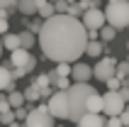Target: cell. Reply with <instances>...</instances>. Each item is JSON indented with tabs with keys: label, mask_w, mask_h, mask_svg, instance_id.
<instances>
[{
	"label": "cell",
	"mask_w": 129,
	"mask_h": 127,
	"mask_svg": "<svg viewBox=\"0 0 129 127\" xmlns=\"http://www.w3.org/2000/svg\"><path fill=\"white\" fill-rule=\"evenodd\" d=\"M37 42L44 51V59L54 64H76L88 47V29L78 17L54 15L42 22Z\"/></svg>",
	"instance_id": "6da1fadb"
},
{
	"label": "cell",
	"mask_w": 129,
	"mask_h": 127,
	"mask_svg": "<svg viewBox=\"0 0 129 127\" xmlns=\"http://www.w3.org/2000/svg\"><path fill=\"white\" fill-rule=\"evenodd\" d=\"M68 120L71 122H78L83 115L88 113L85 110V100L90 93H95L93 86L88 83H71V88H68Z\"/></svg>",
	"instance_id": "7a4b0ae2"
},
{
	"label": "cell",
	"mask_w": 129,
	"mask_h": 127,
	"mask_svg": "<svg viewBox=\"0 0 129 127\" xmlns=\"http://www.w3.org/2000/svg\"><path fill=\"white\" fill-rule=\"evenodd\" d=\"M105 22L115 29L129 27V0H115L105 7Z\"/></svg>",
	"instance_id": "3957f363"
},
{
	"label": "cell",
	"mask_w": 129,
	"mask_h": 127,
	"mask_svg": "<svg viewBox=\"0 0 129 127\" xmlns=\"http://www.w3.org/2000/svg\"><path fill=\"white\" fill-rule=\"evenodd\" d=\"M54 115L49 113L46 105H37L27 113V120H24V127H54Z\"/></svg>",
	"instance_id": "277c9868"
},
{
	"label": "cell",
	"mask_w": 129,
	"mask_h": 127,
	"mask_svg": "<svg viewBox=\"0 0 129 127\" xmlns=\"http://www.w3.org/2000/svg\"><path fill=\"white\" fill-rule=\"evenodd\" d=\"M46 108L54 115V120H68V93L66 91H54V95L49 98Z\"/></svg>",
	"instance_id": "5b68a950"
},
{
	"label": "cell",
	"mask_w": 129,
	"mask_h": 127,
	"mask_svg": "<svg viewBox=\"0 0 129 127\" xmlns=\"http://www.w3.org/2000/svg\"><path fill=\"white\" fill-rule=\"evenodd\" d=\"M102 100H105L102 113L107 115V117H117V115H122L124 108H127V103H124V98H122V93H119V91H107L105 95H102Z\"/></svg>",
	"instance_id": "8992f818"
},
{
	"label": "cell",
	"mask_w": 129,
	"mask_h": 127,
	"mask_svg": "<svg viewBox=\"0 0 129 127\" xmlns=\"http://www.w3.org/2000/svg\"><path fill=\"white\" fill-rule=\"evenodd\" d=\"M115 69H117V59H112V56H105V59H100V61L93 66V76L98 78V81H107V78H112L115 76Z\"/></svg>",
	"instance_id": "52a82bcc"
},
{
	"label": "cell",
	"mask_w": 129,
	"mask_h": 127,
	"mask_svg": "<svg viewBox=\"0 0 129 127\" xmlns=\"http://www.w3.org/2000/svg\"><path fill=\"white\" fill-rule=\"evenodd\" d=\"M80 22L85 25V29H95V32H98V29L105 25V10H100V7H90V10L83 12Z\"/></svg>",
	"instance_id": "ba28073f"
},
{
	"label": "cell",
	"mask_w": 129,
	"mask_h": 127,
	"mask_svg": "<svg viewBox=\"0 0 129 127\" xmlns=\"http://www.w3.org/2000/svg\"><path fill=\"white\" fill-rule=\"evenodd\" d=\"M71 78H73V83H88L93 78V69L83 61H76L71 66Z\"/></svg>",
	"instance_id": "9c48e42d"
},
{
	"label": "cell",
	"mask_w": 129,
	"mask_h": 127,
	"mask_svg": "<svg viewBox=\"0 0 129 127\" xmlns=\"http://www.w3.org/2000/svg\"><path fill=\"white\" fill-rule=\"evenodd\" d=\"M76 127H105V122H102L100 113H85L78 122H76Z\"/></svg>",
	"instance_id": "30bf717a"
},
{
	"label": "cell",
	"mask_w": 129,
	"mask_h": 127,
	"mask_svg": "<svg viewBox=\"0 0 129 127\" xmlns=\"http://www.w3.org/2000/svg\"><path fill=\"white\" fill-rule=\"evenodd\" d=\"M29 56H32V54H29V49H15V51H10V66H12V69H17V66H24V64L29 61Z\"/></svg>",
	"instance_id": "8fae6325"
},
{
	"label": "cell",
	"mask_w": 129,
	"mask_h": 127,
	"mask_svg": "<svg viewBox=\"0 0 129 127\" xmlns=\"http://www.w3.org/2000/svg\"><path fill=\"white\" fill-rule=\"evenodd\" d=\"M102 108H105L102 95H100L98 91L90 93V95H88V100H85V110H88V113H102Z\"/></svg>",
	"instance_id": "7c38bea8"
},
{
	"label": "cell",
	"mask_w": 129,
	"mask_h": 127,
	"mask_svg": "<svg viewBox=\"0 0 129 127\" xmlns=\"http://www.w3.org/2000/svg\"><path fill=\"white\" fill-rule=\"evenodd\" d=\"M46 76H49V83L54 86L56 91H68V88H71V81H68V76H58L56 71H49Z\"/></svg>",
	"instance_id": "4fadbf2b"
},
{
	"label": "cell",
	"mask_w": 129,
	"mask_h": 127,
	"mask_svg": "<svg viewBox=\"0 0 129 127\" xmlns=\"http://www.w3.org/2000/svg\"><path fill=\"white\" fill-rule=\"evenodd\" d=\"M3 91H15V78H12V73L7 71V66H0V93Z\"/></svg>",
	"instance_id": "5bb4252c"
},
{
	"label": "cell",
	"mask_w": 129,
	"mask_h": 127,
	"mask_svg": "<svg viewBox=\"0 0 129 127\" xmlns=\"http://www.w3.org/2000/svg\"><path fill=\"white\" fill-rule=\"evenodd\" d=\"M37 15H39L42 20H49V17H54V15H56V7H54V3H51V0H39V5H37Z\"/></svg>",
	"instance_id": "9a60e30c"
},
{
	"label": "cell",
	"mask_w": 129,
	"mask_h": 127,
	"mask_svg": "<svg viewBox=\"0 0 129 127\" xmlns=\"http://www.w3.org/2000/svg\"><path fill=\"white\" fill-rule=\"evenodd\" d=\"M37 5H39V0H17V10H20V15H24V17L37 15Z\"/></svg>",
	"instance_id": "2e32d148"
},
{
	"label": "cell",
	"mask_w": 129,
	"mask_h": 127,
	"mask_svg": "<svg viewBox=\"0 0 129 127\" xmlns=\"http://www.w3.org/2000/svg\"><path fill=\"white\" fill-rule=\"evenodd\" d=\"M98 34H100V42H102V44H110V42L117 37V29H115V27H110L107 22H105V25L98 29Z\"/></svg>",
	"instance_id": "e0dca14e"
},
{
	"label": "cell",
	"mask_w": 129,
	"mask_h": 127,
	"mask_svg": "<svg viewBox=\"0 0 129 127\" xmlns=\"http://www.w3.org/2000/svg\"><path fill=\"white\" fill-rule=\"evenodd\" d=\"M3 49H7V51L20 49V34H10V32H7V34L3 37Z\"/></svg>",
	"instance_id": "ac0fdd59"
},
{
	"label": "cell",
	"mask_w": 129,
	"mask_h": 127,
	"mask_svg": "<svg viewBox=\"0 0 129 127\" xmlns=\"http://www.w3.org/2000/svg\"><path fill=\"white\" fill-rule=\"evenodd\" d=\"M85 54H88V56H95V59H98V56L102 54V42H100V39H88Z\"/></svg>",
	"instance_id": "d6986e66"
},
{
	"label": "cell",
	"mask_w": 129,
	"mask_h": 127,
	"mask_svg": "<svg viewBox=\"0 0 129 127\" xmlns=\"http://www.w3.org/2000/svg\"><path fill=\"white\" fill-rule=\"evenodd\" d=\"M37 44V37H34V32H20V47L22 49H32V47H34Z\"/></svg>",
	"instance_id": "ffe728a7"
},
{
	"label": "cell",
	"mask_w": 129,
	"mask_h": 127,
	"mask_svg": "<svg viewBox=\"0 0 129 127\" xmlns=\"http://www.w3.org/2000/svg\"><path fill=\"white\" fill-rule=\"evenodd\" d=\"M22 93H24V103H37V100L42 98V91L37 88V83L27 86V91H22Z\"/></svg>",
	"instance_id": "44dd1931"
},
{
	"label": "cell",
	"mask_w": 129,
	"mask_h": 127,
	"mask_svg": "<svg viewBox=\"0 0 129 127\" xmlns=\"http://www.w3.org/2000/svg\"><path fill=\"white\" fill-rule=\"evenodd\" d=\"M7 103H10L12 108L24 105V93H22V91H10V93H7Z\"/></svg>",
	"instance_id": "7402d4cb"
},
{
	"label": "cell",
	"mask_w": 129,
	"mask_h": 127,
	"mask_svg": "<svg viewBox=\"0 0 129 127\" xmlns=\"http://www.w3.org/2000/svg\"><path fill=\"white\" fill-rule=\"evenodd\" d=\"M115 76L117 78H127L129 76V61H117V69H115Z\"/></svg>",
	"instance_id": "603a6c76"
},
{
	"label": "cell",
	"mask_w": 129,
	"mask_h": 127,
	"mask_svg": "<svg viewBox=\"0 0 129 127\" xmlns=\"http://www.w3.org/2000/svg\"><path fill=\"white\" fill-rule=\"evenodd\" d=\"M71 66H73V64H56L54 71H56L58 76H68V78H71Z\"/></svg>",
	"instance_id": "cb8c5ba5"
},
{
	"label": "cell",
	"mask_w": 129,
	"mask_h": 127,
	"mask_svg": "<svg viewBox=\"0 0 129 127\" xmlns=\"http://www.w3.org/2000/svg\"><path fill=\"white\" fill-rule=\"evenodd\" d=\"M105 86H107L110 91H119V88H122V78L112 76V78H107V81H105Z\"/></svg>",
	"instance_id": "d4e9b609"
},
{
	"label": "cell",
	"mask_w": 129,
	"mask_h": 127,
	"mask_svg": "<svg viewBox=\"0 0 129 127\" xmlns=\"http://www.w3.org/2000/svg\"><path fill=\"white\" fill-rule=\"evenodd\" d=\"M54 7H56V15H66V10H68V0H54Z\"/></svg>",
	"instance_id": "484cf974"
},
{
	"label": "cell",
	"mask_w": 129,
	"mask_h": 127,
	"mask_svg": "<svg viewBox=\"0 0 129 127\" xmlns=\"http://www.w3.org/2000/svg\"><path fill=\"white\" fill-rule=\"evenodd\" d=\"M66 15H71V17H83V10H80V5L76 3V5H68V10H66Z\"/></svg>",
	"instance_id": "4316f807"
},
{
	"label": "cell",
	"mask_w": 129,
	"mask_h": 127,
	"mask_svg": "<svg viewBox=\"0 0 129 127\" xmlns=\"http://www.w3.org/2000/svg\"><path fill=\"white\" fill-rule=\"evenodd\" d=\"M27 113H29V110H27L24 105L15 108V120H22V122H24V120H27Z\"/></svg>",
	"instance_id": "83f0119b"
},
{
	"label": "cell",
	"mask_w": 129,
	"mask_h": 127,
	"mask_svg": "<svg viewBox=\"0 0 129 127\" xmlns=\"http://www.w3.org/2000/svg\"><path fill=\"white\" fill-rule=\"evenodd\" d=\"M10 73H12V78H15V81H17V78H24V76H27V73H29V71L24 69V66H17V69H12V71H10Z\"/></svg>",
	"instance_id": "f1b7e54d"
},
{
	"label": "cell",
	"mask_w": 129,
	"mask_h": 127,
	"mask_svg": "<svg viewBox=\"0 0 129 127\" xmlns=\"http://www.w3.org/2000/svg\"><path fill=\"white\" fill-rule=\"evenodd\" d=\"M5 32H10V20L7 17H0V34H5Z\"/></svg>",
	"instance_id": "f546056e"
},
{
	"label": "cell",
	"mask_w": 129,
	"mask_h": 127,
	"mask_svg": "<svg viewBox=\"0 0 129 127\" xmlns=\"http://www.w3.org/2000/svg\"><path fill=\"white\" fill-rule=\"evenodd\" d=\"M105 127H122V120H119V115H117V117H110Z\"/></svg>",
	"instance_id": "4dcf8cb0"
},
{
	"label": "cell",
	"mask_w": 129,
	"mask_h": 127,
	"mask_svg": "<svg viewBox=\"0 0 129 127\" xmlns=\"http://www.w3.org/2000/svg\"><path fill=\"white\" fill-rule=\"evenodd\" d=\"M42 22L44 20H34L32 25H29V32H39V29H42Z\"/></svg>",
	"instance_id": "1f68e13d"
},
{
	"label": "cell",
	"mask_w": 129,
	"mask_h": 127,
	"mask_svg": "<svg viewBox=\"0 0 129 127\" xmlns=\"http://www.w3.org/2000/svg\"><path fill=\"white\" fill-rule=\"evenodd\" d=\"M34 66H37V59H34V56H29V61L24 64V69H27V71H34Z\"/></svg>",
	"instance_id": "d6a6232c"
},
{
	"label": "cell",
	"mask_w": 129,
	"mask_h": 127,
	"mask_svg": "<svg viewBox=\"0 0 129 127\" xmlns=\"http://www.w3.org/2000/svg\"><path fill=\"white\" fill-rule=\"evenodd\" d=\"M119 120H122V127H129V113H127V110L119 115Z\"/></svg>",
	"instance_id": "836d02e7"
},
{
	"label": "cell",
	"mask_w": 129,
	"mask_h": 127,
	"mask_svg": "<svg viewBox=\"0 0 129 127\" xmlns=\"http://www.w3.org/2000/svg\"><path fill=\"white\" fill-rule=\"evenodd\" d=\"M17 5V0H0V7H12Z\"/></svg>",
	"instance_id": "e575fe53"
},
{
	"label": "cell",
	"mask_w": 129,
	"mask_h": 127,
	"mask_svg": "<svg viewBox=\"0 0 129 127\" xmlns=\"http://www.w3.org/2000/svg\"><path fill=\"white\" fill-rule=\"evenodd\" d=\"M119 93H122L124 103H129V88H124V86H122V88H119Z\"/></svg>",
	"instance_id": "d590c367"
},
{
	"label": "cell",
	"mask_w": 129,
	"mask_h": 127,
	"mask_svg": "<svg viewBox=\"0 0 129 127\" xmlns=\"http://www.w3.org/2000/svg\"><path fill=\"white\" fill-rule=\"evenodd\" d=\"M7 127H24V122H17V120H15V122H10Z\"/></svg>",
	"instance_id": "8d00e7d4"
},
{
	"label": "cell",
	"mask_w": 129,
	"mask_h": 127,
	"mask_svg": "<svg viewBox=\"0 0 129 127\" xmlns=\"http://www.w3.org/2000/svg\"><path fill=\"white\" fill-rule=\"evenodd\" d=\"M122 86H124V88H129V76H127V78L122 81Z\"/></svg>",
	"instance_id": "74e56055"
},
{
	"label": "cell",
	"mask_w": 129,
	"mask_h": 127,
	"mask_svg": "<svg viewBox=\"0 0 129 127\" xmlns=\"http://www.w3.org/2000/svg\"><path fill=\"white\" fill-rule=\"evenodd\" d=\"M0 56H3V39H0Z\"/></svg>",
	"instance_id": "f35d334b"
},
{
	"label": "cell",
	"mask_w": 129,
	"mask_h": 127,
	"mask_svg": "<svg viewBox=\"0 0 129 127\" xmlns=\"http://www.w3.org/2000/svg\"><path fill=\"white\" fill-rule=\"evenodd\" d=\"M124 110H127V113H129V103H127V108H124Z\"/></svg>",
	"instance_id": "ab89813d"
},
{
	"label": "cell",
	"mask_w": 129,
	"mask_h": 127,
	"mask_svg": "<svg viewBox=\"0 0 129 127\" xmlns=\"http://www.w3.org/2000/svg\"><path fill=\"white\" fill-rule=\"evenodd\" d=\"M107 3H115V0H107Z\"/></svg>",
	"instance_id": "60d3db41"
},
{
	"label": "cell",
	"mask_w": 129,
	"mask_h": 127,
	"mask_svg": "<svg viewBox=\"0 0 129 127\" xmlns=\"http://www.w3.org/2000/svg\"><path fill=\"white\" fill-rule=\"evenodd\" d=\"M127 51H129V44H127Z\"/></svg>",
	"instance_id": "b9f144b4"
},
{
	"label": "cell",
	"mask_w": 129,
	"mask_h": 127,
	"mask_svg": "<svg viewBox=\"0 0 129 127\" xmlns=\"http://www.w3.org/2000/svg\"><path fill=\"white\" fill-rule=\"evenodd\" d=\"M127 61H129V56H127Z\"/></svg>",
	"instance_id": "7bdbcfd3"
},
{
	"label": "cell",
	"mask_w": 129,
	"mask_h": 127,
	"mask_svg": "<svg viewBox=\"0 0 129 127\" xmlns=\"http://www.w3.org/2000/svg\"><path fill=\"white\" fill-rule=\"evenodd\" d=\"M127 29H129V27H127Z\"/></svg>",
	"instance_id": "ee69618b"
}]
</instances>
